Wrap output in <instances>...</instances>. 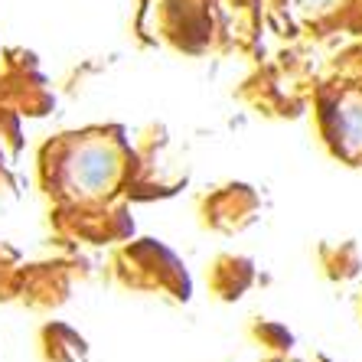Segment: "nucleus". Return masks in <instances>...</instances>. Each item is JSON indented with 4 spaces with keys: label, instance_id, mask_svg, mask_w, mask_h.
<instances>
[{
    "label": "nucleus",
    "instance_id": "nucleus-1",
    "mask_svg": "<svg viewBox=\"0 0 362 362\" xmlns=\"http://www.w3.org/2000/svg\"><path fill=\"white\" fill-rule=\"evenodd\" d=\"M124 157L111 137H82L59 163V183L76 199H101L121 183Z\"/></svg>",
    "mask_w": 362,
    "mask_h": 362
},
{
    "label": "nucleus",
    "instance_id": "nucleus-2",
    "mask_svg": "<svg viewBox=\"0 0 362 362\" xmlns=\"http://www.w3.org/2000/svg\"><path fill=\"white\" fill-rule=\"evenodd\" d=\"M320 127L329 151L346 163H362V88L320 98Z\"/></svg>",
    "mask_w": 362,
    "mask_h": 362
},
{
    "label": "nucleus",
    "instance_id": "nucleus-3",
    "mask_svg": "<svg viewBox=\"0 0 362 362\" xmlns=\"http://www.w3.org/2000/svg\"><path fill=\"white\" fill-rule=\"evenodd\" d=\"M287 4H291V10L297 17L320 20V17H329L333 10H339V4H346V0H287Z\"/></svg>",
    "mask_w": 362,
    "mask_h": 362
}]
</instances>
